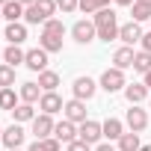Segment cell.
<instances>
[{
	"label": "cell",
	"mask_w": 151,
	"mask_h": 151,
	"mask_svg": "<svg viewBox=\"0 0 151 151\" xmlns=\"http://www.w3.org/2000/svg\"><path fill=\"white\" fill-rule=\"evenodd\" d=\"M92 24H95V33H98V39H104V42H113V39H119V15H116V9H98L95 12V18H92Z\"/></svg>",
	"instance_id": "1"
},
{
	"label": "cell",
	"mask_w": 151,
	"mask_h": 151,
	"mask_svg": "<svg viewBox=\"0 0 151 151\" xmlns=\"http://www.w3.org/2000/svg\"><path fill=\"white\" fill-rule=\"evenodd\" d=\"M53 12H56V0H36L33 6H27L24 21L27 24H45L53 18Z\"/></svg>",
	"instance_id": "2"
},
{
	"label": "cell",
	"mask_w": 151,
	"mask_h": 151,
	"mask_svg": "<svg viewBox=\"0 0 151 151\" xmlns=\"http://www.w3.org/2000/svg\"><path fill=\"white\" fill-rule=\"evenodd\" d=\"M127 86V80H124V71H119V68H107L104 74H101V89L104 92H119V89H124Z\"/></svg>",
	"instance_id": "3"
},
{
	"label": "cell",
	"mask_w": 151,
	"mask_h": 151,
	"mask_svg": "<svg viewBox=\"0 0 151 151\" xmlns=\"http://www.w3.org/2000/svg\"><path fill=\"white\" fill-rule=\"evenodd\" d=\"M53 127H56V122H53V116H47V113H42V116L33 119V136H36V139H50V136H53Z\"/></svg>",
	"instance_id": "4"
},
{
	"label": "cell",
	"mask_w": 151,
	"mask_h": 151,
	"mask_svg": "<svg viewBox=\"0 0 151 151\" xmlns=\"http://www.w3.org/2000/svg\"><path fill=\"white\" fill-rule=\"evenodd\" d=\"M104 136V127H101V122H92V119H86L80 127H77V139H83V142H98Z\"/></svg>",
	"instance_id": "5"
},
{
	"label": "cell",
	"mask_w": 151,
	"mask_h": 151,
	"mask_svg": "<svg viewBox=\"0 0 151 151\" xmlns=\"http://www.w3.org/2000/svg\"><path fill=\"white\" fill-rule=\"evenodd\" d=\"M71 36H74V42H77V45H89L98 33H95V24L83 18V21H77V24L71 27Z\"/></svg>",
	"instance_id": "6"
},
{
	"label": "cell",
	"mask_w": 151,
	"mask_h": 151,
	"mask_svg": "<svg viewBox=\"0 0 151 151\" xmlns=\"http://www.w3.org/2000/svg\"><path fill=\"white\" fill-rule=\"evenodd\" d=\"M71 92H74V98H77V101H89V98L98 92V83H95L92 77H77V80H74V86H71Z\"/></svg>",
	"instance_id": "7"
},
{
	"label": "cell",
	"mask_w": 151,
	"mask_h": 151,
	"mask_svg": "<svg viewBox=\"0 0 151 151\" xmlns=\"http://www.w3.org/2000/svg\"><path fill=\"white\" fill-rule=\"evenodd\" d=\"M124 122H127L130 133H142V130L148 127V113H145V110H139V107H130V110H127V116H124Z\"/></svg>",
	"instance_id": "8"
},
{
	"label": "cell",
	"mask_w": 151,
	"mask_h": 151,
	"mask_svg": "<svg viewBox=\"0 0 151 151\" xmlns=\"http://www.w3.org/2000/svg\"><path fill=\"white\" fill-rule=\"evenodd\" d=\"M65 119L68 122H74V124H83L86 122V101H77V98H71V101H65Z\"/></svg>",
	"instance_id": "9"
},
{
	"label": "cell",
	"mask_w": 151,
	"mask_h": 151,
	"mask_svg": "<svg viewBox=\"0 0 151 151\" xmlns=\"http://www.w3.org/2000/svg\"><path fill=\"white\" fill-rule=\"evenodd\" d=\"M0 142H3L9 151L21 148V145H24V127H21V124H9V127H3V139H0Z\"/></svg>",
	"instance_id": "10"
},
{
	"label": "cell",
	"mask_w": 151,
	"mask_h": 151,
	"mask_svg": "<svg viewBox=\"0 0 151 151\" xmlns=\"http://www.w3.org/2000/svg\"><path fill=\"white\" fill-rule=\"evenodd\" d=\"M24 65L30 68V71H47V50H42V47H33V50H27V59H24Z\"/></svg>",
	"instance_id": "11"
},
{
	"label": "cell",
	"mask_w": 151,
	"mask_h": 151,
	"mask_svg": "<svg viewBox=\"0 0 151 151\" xmlns=\"http://www.w3.org/2000/svg\"><path fill=\"white\" fill-rule=\"evenodd\" d=\"M53 136H56L59 142L71 145L74 139H77V124H74V122H68V119H62V122H56V127H53Z\"/></svg>",
	"instance_id": "12"
},
{
	"label": "cell",
	"mask_w": 151,
	"mask_h": 151,
	"mask_svg": "<svg viewBox=\"0 0 151 151\" xmlns=\"http://www.w3.org/2000/svg\"><path fill=\"white\" fill-rule=\"evenodd\" d=\"M39 110H42V113H47V116H53V113H62V110H65V104H62V98H59L56 92H45V95H42V101H39Z\"/></svg>",
	"instance_id": "13"
},
{
	"label": "cell",
	"mask_w": 151,
	"mask_h": 151,
	"mask_svg": "<svg viewBox=\"0 0 151 151\" xmlns=\"http://www.w3.org/2000/svg\"><path fill=\"white\" fill-rule=\"evenodd\" d=\"M18 95H21V104H36V101H42V86L39 83H33V80H27V83H21V89H18Z\"/></svg>",
	"instance_id": "14"
},
{
	"label": "cell",
	"mask_w": 151,
	"mask_h": 151,
	"mask_svg": "<svg viewBox=\"0 0 151 151\" xmlns=\"http://www.w3.org/2000/svg\"><path fill=\"white\" fill-rule=\"evenodd\" d=\"M119 39H122L127 47H130L133 42H142V30H139V24H136V21H130V24H122V27H119Z\"/></svg>",
	"instance_id": "15"
},
{
	"label": "cell",
	"mask_w": 151,
	"mask_h": 151,
	"mask_svg": "<svg viewBox=\"0 0 151 151\" xmlns=\"http://www.w3.org/2000/svg\"><path fill=\"white\" fill-rule=\"evenodd\" d=\"M133 47H119L116 53H113V68H119V71H124V68H133Z\"/></svg>",
	"instance_id": "16"
},
{
	"label": "cell",
	"mask_w": 151,
	"mask_h": 151,
	"mask_svg": "<svg viewBox=\"0 0 151 151\" xmlns=\"http://www.w3.org/2000/svg\"><path fill=\"white\" fill-rule=\"evenodd\" d=\"M124 98L130 101V107H136L139 101L148 98V86H145V83H127V86H124Z\"/></svg>",
	"instance_id": "17"
},
{
	"label": "cell",
	"mask_w": 151,
	"mask_h": 151,
	"mask_svg": "<svg viewBox=\"0 0 151 151\" xmlns=\"http://www.w3.org/2000/svg\"><path fill=\"white\" fill-rule=\"evenodd\" d=\"M3 36H6L9 45H21V42L27 39V24H21V21H18V24H6V33H3Z\"/></svg>",
	"instance_id": "18"
},
{
	"label": "cell",
	"mask_w": 151,
	"mask_h": 151,
	"mask_svg": "<svg viewBox=\"0 0 151 151\" xmlns=\"http://www.w3.org/2000/svg\"><path fill=\"white\" fill-rule=\"evenodd\" d=\"M24 59H27V50H21L18 45H9V47L3 50V62H6V65H12V68L24 65Z\"/></svg>",
	"instance_id": "19"
},
{
	"label": "cell",
	"mask_w": 151,
	"mask_h": 151,
	"mask_svg": "<svg viewBox=\"0 0 151 151\" xmlns=\"http://www.w3.org/2000/svg\"><path fill=\"white\" fill-rule=\"evenodd\" d=\"M24 12H27V6H21L18 0H9V3L3 6V18H6L9 24H18V21L24 18Z\"/></svg>",
	"instance_id": "20"
},
{
	"label": "cell",
	"mask_w": 151,
	"mask_h": 151,
	"mask_svg": "<svg viewBox=\"0 0 151 151\" xmlns=\"http://www.w3.org/2000/svg\"><path fill=\"white\" fill-rule=\"evenodd\" d=\"M101 127H104V136H107L110 142H113V139L119 142V139L124 136V127H122V122H119V119H107V122H101Z\"/></svg>",
	"instance_id": "21"
},
{
	"label": "cell",
	"mask_w": 151,
	"mask_h": 151,
	"mask_svg": "<svg viewBox=\"0 0 151 151\" xmlns=\"http://www.w3.org/2000/svg\"><path fill=\"white\" fill-rule=\"evenodd\" d=\"M39 47L47 50V53H59V50H62V36H47V33H42V36H39Z\"/></svg>",
	"instance_id": "22"
},
{
	"label": "cell",
	"mask_w": 151,
	"mask_h": 151,
	"mask_svg": "<svg viewBox=\"0 0 151 151\" xmlns=\"http://www.w3.org/2000/svg\"><path fill=\"white\" fill-rule=\"evenodd\" d=\"M39 86H42V92H56V86H59V74L56 71H42L39 74Z\"/></svg>",
	"instance_id": "23"
},
{
	"label": "cell",
	"mask_w": 151,
	"mask_h": 151,
	"mask_svg": "<svg viewBox=\"0 0 151 151\" xmlns=\"http://www.w3.org/2000/svg\"><path fill=\"white\" fill-rule=\"evenodd\" d=\"M12 116H15V124H21V122H33L36 119V110H33V104H18L12 110Z\"/></svg>",
	"instance_id": "24"
},
{
	"label": "cell",
	"mask_w": 151,
	"mask_h": 151,
	"mask_svg": "<svg viewBox=\"0 0 151 151\" xmlns=\"http://www.w3.org/2000/svg\"><path fill=\"white\" fill-rule=\"evenodd\" d=\"M18 98L21 95H15V89H0V110H15L18 107Z\"/></svg>",
	"instance_id": "25"
},
{
	"label": "cell",
	"mask_w": 151,
	"mask_h": 151,
	"mask_svg": "<svg viewBox=\"0 0 151 151\" xmlns=\"http://www.w3.org/2000/svg\"><path fill=\"white\" fill-rule=\"evenodd\" d=\"M116 148H119V151H139V148H142V145H139V133H124Z\"/></svg>",
	"instance_id": "26"
},
{
	"label": "cell",
	"mask_w": 151,
	"mask_h": 151,
	"mask_svg": "<svg viewBox=\"0 0 151 151\" xmlns=\"http://www.w3.org/2000/svg\"><path fill=\"white\" fill-rule=\"evenodd\" d=\"M0 89H15V68L0 65Z\"/></svg>",
	"instance_id": "27"
},
{
	"label": "cell",
	"mask_w": 151,
	"mask_h": 151,
	"mask_svg": "<svg viewBox=\"0 0 151 151\" xmlns=\"http://www.w3.org/2000/svg\"><path fill=\"white\" fill-rule=\"evenodd\" d=\"M133 71H139V74H148V71H151V53L139 50V53L133 56Z\"/></svg>",
	"instance_id": "28"
},
{
	"label": "cell",
	"mask_w": 151,
	"mask_h": 151,
	"mask_svg": "<svg viewBox=\"0 0 151 151\" xmlns=\"http://www.w3.org/2000/svg\"><path fill=\"white\" fill-rule=\"evenodd\" d=\"M42 33H47V36H65V24L59 18H50V21L42 24Z\"/></svg>",
	"instance_id": "29"
},
{
	"label": "cell",
	"mask_w": 151,
	"mask_h": 151,
	"mask_svg": "<svg viewBox=\"0 0 151 151\" xmlns=\"http://www.w3.org/2000/svg\"><path fill=\"white\" fill-rule=\"evenodd\" d=\"M130 9H133V21H136V24H139V21H151V6H142V3H133Z\"/></svg>",
	"instance_id": "30"
},
{
	"label": "cell",
	"mask_w": 151,
	"mask_h": 151,
	"mask_svg": "<svg viewBox=\"0 0 151 151\" xmlns=\"http://www.w3.org/2000/svg\"><path fill=\"white\" fill-rule=\"evenodd\" d=\"M77 9H80L83 15H95L101 6H98V0H80V6H77Z\"/></svg>",
	"instance_id": "31"
},
{
	"label": "cell",
	"mask_w": 151,
	"mask_h": 151,
	"mask_svg": "<svg viewBox=\"0 0 151 151\" xmlns=\"http://www.w3.org/2000/svg\"><path fill=\"white\" fill-rule=\"evenodd\" d=\"M77 6H80V0H56V9H62L65 15H68V12H74Z\"/></svg>",
	"instance_id": "32"
},
{
	"label": "cell",
	"mask_w": 151,
	"mask_h": 151,
	"mask_svg": "<svg viewBox=\"0 0 151 151\" xmlns=\"http://www.w3.org/2000/svg\"><path fill=\"white\" fill-rule=\"evenodd\" d=\"M68 151H92V145H89V142H83V139H74V142L68 145Z\"/></svg>",
	"instance_id": "33"
},
{
	"label": "cell",
	"mask_w": 151,
	"mask_h": 151,
	"mask_svg": "<svg viewBox=\"0 0 151 151\" xmlns=\"http://www.w3.org/2000/svg\"><path fill=\"white\" fill-rule=\"evenodd\" d=\"M139 45H142L145 53H151V33H142V42H139Z\"/></svg>",
	"instance_id": "34"
},
{
	"label": "cell",
	"mask_w": 151,
	"mask_h": 151,
	"mask_svg": "<svg viewBox=\"0 0 151 151\" xmlns=\"http://www.w3.org/2000/svg\"><path fill=\"white\" fill-rule=\"evenodd\" d=\"M27 151H47V148H45V142H39V139H36V142H33Z\"/></svg>",
	"instance_id": "35"
},
{
	"label": "cell",
	"mask_w": 151,
	"mask_h": 151,
	"mask_svg": "<svg viewBox=\"0 0 151 151\" xmlns=\"http://www.w3.org/2000/svg\"><path fill=\"white\" fill-rule=\"evenodd\" d=\"M95 151H119V148H116V145H110V142H101Z\"/></svg>",
	"instance_id": "36"
},
{
	"label": "cell",
	"mask_w": 151,
	"mask_h": 151,
	"mask_svg": "<svg viewBox=\"0 0 151 151\" xmlns=\"http://www.w3.org/2000/svg\"><path fill=\"white\" fill-rule=\"evenodd\" d=\"M116 3H119V6H133L136 0H116Z\"/></svg>",
	"instance_id": "37"
},
{
	"label": "cell",
	"mask_w": 151,
	"mask_h": 151,
	"mask_svg": "<svg viewBox=\"0 0 151 151\" xmlns=\"http://www.w3.org/2000/svg\"><path fill=\"white\" fill-rule=\"evenodd\" d=\"M142 83H145V86H148V89H151V71H148V74H145V80H142Z\"/></svg>",
	"instance_id": "38"
},
{
	"label": "cell",
	"mask_w": 151,
	"mask_h": 151,
	"mask_svg": "<svg viewBox=\"0 0 151 151\" xmlns=\"http://www.w3.org/2000/svg\"><path fill=\"white\" fill-rule=\"evenodd\" d=\"M18 3H21V6H33V3H36V0H18Z\"/></svg>",
	"instance_id": "39"
},
{
	"label": "cell",
	"mask_w": 151,
	"mask_h": 151,
	"mask_svg": "<svg viewBox=\"0 0 151 151\" xmlns=\"http://www.w3.org/2000/svg\"><path fill=\"white\" fill-rule=\"evenodd\" d=\"M136 3H142V6H151V0H136Z\"/></svg>",
	"instance_id": "40"
},
{
	"label": "cell",
	"mask_w": 151,
	"mask_h": 151,
	"mask_svg": "<svg viewBox=\"0 0 151 151\" xmlns=\"http://www.w3.org/2000/svg\"><path fill=\"white\" fill-rule=\"evenodd\" d=\"M139 151H151V145H142V148H139Z\"/></svg>",
	"instance_id": "41"
},
{
	"label": "cell",
	"mask_w": 151,
	"mask_h": 151,
	"mask_svg": "<svg viewBox=\"0 0 151 151\" xmlns=\"http://www.w3.org/2000/svg\"><path fill=\"white\" fill-rule=\"evenodd\" d=\"M6 3H9V0H0V9H3V6H6Z\"/></svg>",
	"instance_id": "42"
},
{
	"label": "cell",
	"mask_w": 151,
	"mask_h": 151,
	"mask_svg": "<svg viewBox=\"0 0 151 151\" xmlns=\"http://www.w3.org/2000/svg\"><path fill=\"white\" fill-rule=\"evenodd\" d=\"M0 139H3V127H0Z\"/></svg>",
	"instance_id": "43"
},
{
	"label": "cell",
	"mask_w": 151,
	"mask_h": 151,
	"mask_svg": "<svg viewBox=\"0 0 151 151\" xmlns=\"http://www.w3.org/2000/svg\"><path fill=\"white\" fill-rule=\"evenodd\" d=\"M0 18H3V9H0Z\"/></svg>",
	"instance_id": "44"
},
{
	"label": "cell",
	"mask_w": 151,
	"mask_h": 151,
	"mask_svg": "<svg viewBox=\"0 0 151 151\" xmlns=\"http://www.w3.org/2000/svg\"><path fill=\"white\" fill-rule=\"evenodd\" d=\"M148 107H151V101H148Z\"/></svg>",
	"instance_id": "45"
},
{
	"label": "cell",
	"mask_w": 151,
	"mask_h": 151,
	"mask_svg": "<svg viewBox=\"0 0 151 151\" xmlns=\"http://www.w3.org/2000/svg\"><path fill=\"white\" fill-rule=\"evenodd\" d=\"M15 151H21V148H15Z\"/></svg>",
	"instance_id": "46"
}]
</instances>
